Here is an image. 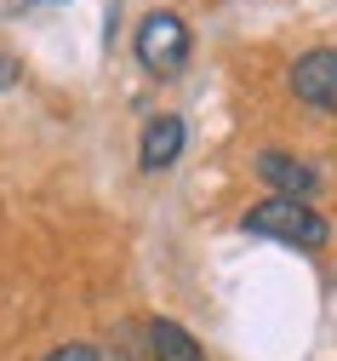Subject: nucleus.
Here are the masks:
<instances>
[{"label": "nucleus", "instance_id": "obj_1", "mask_svg": "<svg viewBox=\"0 0 337 361\" xmlns=\"http://www.w3.org/2000/svg\"><path fill=\"white\" fill-rule=\"evenodd\" d=\"M246 235H263V241H286V247H303V252H320L331 241V224L309 207V201H286V195H269L257 201L246 218H240Z\"/></svg>", "mask_w": 337, "mask_h": 361}, {"label": "nucleus", "instance_id": "obj_2", "mask_svg": "<svg viewBox=\"0 0 337 361\" xmlns=\"http://www.w3.org/2000/svg\"><path fill=\"white\" fill-rule=\"evenodd\" d=\"M137 63L149 69L155 80H172V75H183V63H189V47H195V40H189V23L177 18V12H149L137 23Z\"/></svg>", "mask_w": 337, "mask_h": 361}, {"label": "nucleus", "instance_id": "obj_3", "mask_svg": "<svg viewBox=\"0 0 337 361\" xmlns=\"http://www.w3.org/2000/svg\"><path fill=\"white\" fill-rule=\"evenodd\" d=\"M292 92L303 104L337 115V47H320V52H309V58L292 63Z\"/></svg>", "mask_w": 337, "mask_h": 361}, {"label": "nucleus", "instance_id": "obj_4", "mask_svg": "<svg viewBox=\"0 0 337 361\" xmlns=\"http://www.w3.org/2000/svg\"><path fill=\"white\" fill-rule=\"evenodd\" d=\"M257 178H263L274 195H286V201H309L314 184H320L314 166H303L298 155H280V149H263V155H257Z\"/></svg>", "mask_w": 337, "mask_h": 361}, {"label": "nucleus", "instance_id": "obj_5", "mask_svg": "<svg viewBox=\"0 0 337 361\" xmlns=\"http://www.w3.org/2000/svg\"><path fill=\"white\" fill-rule=\"evenodd\" d=\"M183 144H189V126H183V115H155L149 126H143L137 166H143V172H166V166L183 155Z\"/></svg>", "mask_w": 337, "mask_h": 361}, {"label": "nucleus", "instance_id": "obj_6", "mask_svg": "<svg viewBox=\"0 0 337 361\" xmlns=\"http://www.w3.org/2000/svg\"><path fill=\"white\" fill-rule=\"evenodd\" d=\"M149 355H155V361H206V350L189 338L177 322H166V315L149 322Z\"/></svg>", "mask_w": 337, "mask_h": 361}, {"label": "nucleus", "instance_id": "obj_7", "mask_svg": "<svg viewBox=\"0 0 337 361\" xmlns=\"http://www.w3.org/2000/svg\"><path fill=\"white\" fill-rule=\"evenodd\" d=\"M46 361H103V350H91V344H58Z\"/></svg>", "mask_w": 337, "mask_h": 361}, {"label": "nucleus", "instance_id": "obj_8", "mask_svg": "<svg viewBox=\"0 0 337 361\" xmlns=\"http://www.w3.org/2000/svg\"><path fill=\"white\" fill-rule=\"evenodd\" d=\"M12 80H18V63H12V58H0V92H6Z\"/></svg>", "mask_w": 337, "mask_h": 361}]
</instances>
